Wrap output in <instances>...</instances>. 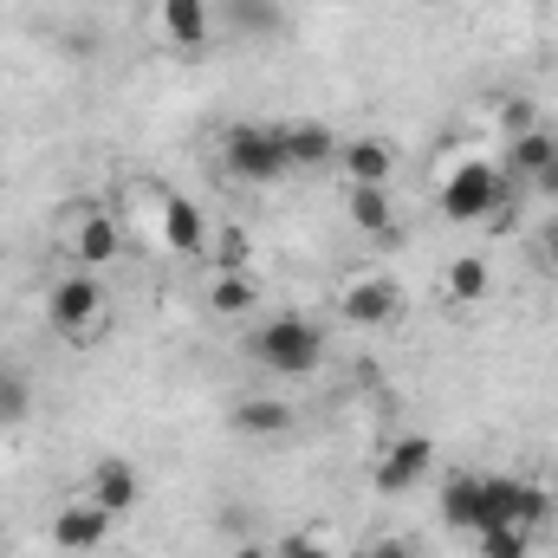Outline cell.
Returning a JSON list of instances; mask_svg holds the SVG:
<instances>
[{
    "label": "cell",
    "mask_w": 558,
    "mask_h": 558,
    "mask_svg": "<svg viewBox=\"0 0 558 558\" xmlns=\"http://www.w3.org/2000/svg\"><path fill=\"white\" fill-rule=\"evenodd\" d=\"M435 208H441V221H461V228L494 221V234H507L513 228V175L500 162H487V156H468V162H454L441 175Z\"/></svg>",
    "instance_id": "1"
},
{
    "label": "cell",
    "mask_w": 558,
    "mask_h": 558,
    "mask_svg": "<svg viewBox=\"0 0 558 558\" xmlns=\"http://www.w3.org/2000/svg\"><path fill=\"white\" fill-rule=\"evenodd\" d=\"M221 169H228V182H241V189H274L292 175V162H286V131L279 124H260V118H241V124H228L221 131Z\"/></svg>",
    "instance_id": "2"
},
{
    "label": "cell",
    "mask_w": 558,
    "mask_h": 558,
    "mask_svg": "<svg viewBox=\"0 0 558 558\" xmlns=\"http://www.w3.org/2000/svg\"><path fill=\"white\" fill-rule=\"evenodd\" d=\"M254 364L274 377H312L325 364V325L305 312H279L254 331Z\"/></svg>",
    "instance_id": "3"
},
{
    "label": "cell",
    "mask_w": 558,
    "mask_h": 558,
    "mask_svg": "<svg viewBox=\"0 0 558 558\" xmlns=\"http://www.w3.org/2000/svg\"><path fill=\"white\" fill-rule=\"evenodd\" d=\"M105 286L98 274H65L52 279V292H46V325L65 338V344H92L98 331H105Z\"/></svg>",
    "instance_id": "4"
},
{
    "label": "cell",
    "mask_w": 558,
    "mask_h": 558,
    "mask_svg": "<svg viewBox=\"0 0 558 558\" xmlns=\"http://www.w3.org/2000/svg\"><path fill=\"white\" fill-rule=\"evenodd\" d=\"M331 312H338L344 325L390 331V325L403 318V286H397L390 274H344V279H338V299H331Z\"/></svg>",
    "instance_id": "5"
},
{
    "label": "cell",
    "mask_w": 558,
    "mask_h": 558,
    "mask_svg": "<svg viewBox=\"0 0 558 558\" xmlns=\"http://www.w3.org/2000/svg\"><path fill=\"white\" fill-rule=\"evenodd\" d=\"M65 254L78 274H105L124 260V228L105 215V208H72L65 215Z\"/></svg>",
    "instance_id": "6"
},
{
    "label": "cell",
    "mask_w": 558,
    "mask_h": 558,
    "mask_svg": "<svg viewBox=\"0 0 558 558\" xmlns=\"http://www.w3.org/2000/svg\"><path fill=\"white\" fill-rule=\"evenodd\" d=\"M428 474H435V441H428V435H397V441L377 454V468H371V487L397 500V494H416Z\"/></svg>",
    "instance_id": "7"
},
{
    "label": "cell",
    "mask_w": 558,
    "mask_h": 558,
    "mask_svg": "<svg viewBox=\"0 0 558 558\" xmlns=\"http://www.w3.org/2000/svg\"><path fill=\"white\" fill-rule=\"evenodd\" d=\"M85 500H98L105 513H137L143 500V468L137 461H124V454H105V461H92V474H85Z\"/></svg>",
    "instance_id": "8"
},
{
    "label": "cell",
    "mask_w": 558,
    "mask_h": 558,
    "mask_svg": "<svg viewBox=\"0 0 558 558\" xmlns=\"http://www.w3.org/2000/svg\"><path fill=\"white\" fill-rule=\"evenodd\" d=\"M111 520H118V513H105L98 500L78 494V500H65V507L52 513V546H59V553H98V546L111 539Z\"/></svg>",
    "instance_id": "9"
},
{
    "label": "cell",
    "mask_w": 558,
    "mask_h": 558,
    "mask_svg": "<svg viewBox=\"0 0 558 558\" xmlns=\"http://www.w3.org/2000/svg\"><path fill=\"white\" fill-rule=\"evenodd\" d=\"M351 189H390V175H397V143L384 137H351L338 143V162H331Z\"/></svg>",
    "instance_id": "10"
},
{
    "label": "cell",
    "mask_w": 558,
    "mask_h": 558,
    "mask_svg": "<svg viewBox=\"0 0 558 558\" xmlns=\"http://www.w3.org/2000/svg\"><path fill=\"white\" fill-rule=\"evenodd\" d=\"M344 215H351V228H357L364 241H377V247H403V215H397L390 189H351V195H344Z\"/></svg>",
    "instance_id": "11"
},
{
    "label": "cell",
    "mask_w": 558,
    "mask_h": 558,
    "mask_svg": "<svg viewBox=\"0 0 558 558\" xmlns=\"http://www.w3.org/2000/svg\"><path fill=\"white\" fill-rule=\"evenodd\" d=\"M279 131H286V162H292V175H312V169H331V162H338V131H331V124H318V118H286Z\"/></svg>",
    "instance_id": "12"
},
{
    "label": "cell",
    "mask_w": 558,
    "mask_h": 558,
    "mask_svg": "<svg viewBox=\"0 0 558 558\" xmlns=\"http://www.w3.org/2000/svg\"><path fill=\"white\" fill-rule=\"evenodd\" d=\"M228 422H234V435H247V441H286V435H299V410H292L286 397H241Z\"/></svg>",
    "instance_id": "13"
},
{
    "label": "cell",
    "mask_w": 558,
    "mask_h": 558,
    "mask_svg": "<svg viewBox=\"0 0 558 558\" xmlns=\"http://www.w3.org/2000/svg\"><path fill=\"white\" fill-rule=\"evenodd\" d=\"M156 20H162V39L175 52H202L208 33H215V7L208 0H156Z\"/></svg>",
    "instance_id": "14"
},
{
    "label": "cell",
    "mask_w": 558,
    "mask_h": 558,
    "mask_svg": "<svg viewBox=\"0 0 558 558\" xmlns=\"http://www.w3.org/2000/svg\"><path fill=\"white\" fill-rule=\"evenodd\" d=\"M553 162H558V137L539 124V131H526V137H507V162H500V169H507L513 182H526V189H533Z\"/></svg>",
    "instance_id": "15"
},
{
    "label": "cell",
    "mask_w": 558,
    "mask_h": 558,
    "mask_svg": "<svg viewBox=\"0 0 558 558\" xmlns=\"http://www.w3.org/2000/svg\"><path fill=\"white\" fill-rule=\"evenodd\" d=\"M208 215L189 202V195H162V241L175 247V254H202L208 247Z\"/></svg>",
    "instance_id": "16"
},
{
    "label": "cell",
    "mask_w": 558,
    "mask_h": 558,
    "mask_svg": "<svg viewBox=\"0 0 558 558\" xmlns=\"http://www.w3.org/2000/svg\"><path fill=\"white\" fill-rule=\"evenodd\" d=\"M487 292H494V267L481 254H461V260L441 267V299L448 305H487Z\"/></svg>",
    "instance_id": "17"
},
{
    "label": "cell",
    "mask_w": 558,
    "mask_h": 558,
    "mask_svg": "<svg viewBox=\"0 0 558 558\" xmlns=\"http://www.w3.org/2000/svg\"><path fill=\"white\" fill-rule=\"evenodd\" d=\"M441 520L454 533H481V474H448L441 481Z\"/></svg>",
    "instance_id": "18"
},
{
    "label": "cell",
    "mask_w": 558,
    "mask_h": 558,
    "mask_svg": "<svg viewBox=\"0 0 558 558\" xmlns=\"http://www.w3.org/2000/svg\"><path fill=\"white\" fill-rule=\"evenodd\" d=\"M260 305V279L254 274H208V312L215 318H247Z\"/></svg>",
    "instance_id": "19"
},
{
    "label": "cell",
    "mask_w": 558,
    "mask_h": 558,
    "mask_svg": "<svg viewBox=\"0 0 558 558\" xmlns=\"http://www.w3.org/2000/svg\"><path fill=\"white\" fill-rule=\"evenodd\" d=\"M228 26L247 39H279L286 33V7L279 0H228Z\"/></svg>",
    "instance_id": "20"
},
{
    "label": "cell",
    "mask_w": 558,
    "mask_h": 558,
    "mask_svg": "<svg viewBox=\"0 0 558 558\" xmlns=\"http://www.w3.org/2000/svg\"><path fill=\"white\" fill-rule=\"evenodd\" d=\"M208 254H215V274H254V241H247V228H215L208 234Z\"/></svg>",
    "instance_id": "21"
},
{
    "label": "cell",
    "mask_w": 558,
    "mask_h": 558,
    "mask_svg": "<svg viewBox=\"0 0 558 558\" xmlns=\"http://www.w3.org/2000/svg\"><path fill=\"white\" fill-rule=\"evenodd\" d=\"M474 539H481V558H533V546H539V533L520 526V520L487 526V533H474Z\"/></svg>",
    "instance_id": "22"
},
{
    "label": "cell",
    "mask_w": 558,
    "mask_h": 558,
    "mask_svg": "<svg viewBox=\"0 0 558 558\" xmlns=\"http://www.w3.org/2000/svg\"><path fill=\"white\" fill-rule=\"evenodd\" d=\"M33 416V384H26V371H0V428H13V422Z\"/></svg>",
    "instance_id": "23"
},
{
    "label": "cell",
    "mask_w": 558,
    "mask_h": 558,
    "mask_svg": "<svg viewBox=\"0 0 558 558\" xmlns=\"http://www.w3.org/2000/svg\"><path fill=\"white\" fill-rule=\"evenodd\" d=\"M274 558H338V553H331V533L325 526H299V533H286L274 546Z\"/></svg>",
    "instance_id": "24"
},
{
    "label": "cell",
    "mask_w": 558,
    "mask_h": 558,
    "mask_svg": "<svg viewBox=\"0 0 558 558\" xmlns=\"http://www.w3.org/2000/svg\"><path fill=\"white\" fill-rule=\"evenodd\" d=\"M494 124H500L507 137H526V131H539L546 118H539V105H533V98H500V111H494Z\"/></svg>",
    "instance_id": "25"
},
{
    "label": "cell",
    "mask_w": 558,
    "mask_h": 558,
    "mask_svg": "<svg viewBox=\"0 0 558 558\" xmlns=\"http://www.w3.org/2000/svg\"><path fill=\"white\" fill-rule=\"evenodd\" d=\"M364 558H416V546H410L403 533H390V539H377V546H371Z\"/></svg>",
    "instance_id": "26"
},
{
    "label": "cell",
    "mask_w": 558,
    "mask_h": 558,
    "mask_svg": "<svg viewBox=\"0 0 558 558\" xmlns=\"http://www.w3.org/2000/svg\"><path fill=\"white\" fill-rule=\"evenodd\" d=\"M228 558H274V546H260V539H241Z\"/></svg>",
    "instance_id": "27"
},
{
    "label": "cell",
    "mask_w": 558,
    "mask_h": 558,
    "mask_svg": "<svg viewBox=\"0 0 558 558\" xmlns=\"http://www.w3.org/2000/svg\"><path fill=\"white\" fill-rule=\"evenodd\" d=\"M533 189H539V195H553V202H558V162L546 169V175H539V182H533Z\"/></svg>",
    "instance_id": "28"
},
{
    "label": "cell",
    "mask_w": 558,
    "mask_h": 558,
    "mask_svg": "<svg viewBox=\"0 0 558 558\" xmlns=\"http://www.w3.org/2000/svg\"><path fill=\"white\" fill-rule=\"evenodd\" d=\"M546 260H553V274H558V228L546 234Z\"/></svg>",
    "instance_id": "29"
},
{
    "label": "cell",
    "mask_w": 558,
    "mask_h": 558,
    "mask_svg": "<svg viewBox=\"0 0 558 558\" xmlns=\"http://www.w3.org/2000/svg\"><path fill=\"white\" fill-rule=\"evenodd\" d=\"M422 7H441V0H422Z\"/></svg>",
    "instance_id": "30"
}]
</instances>
